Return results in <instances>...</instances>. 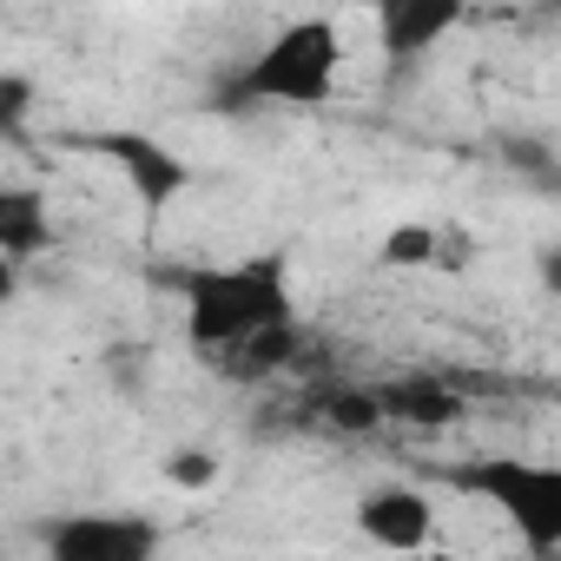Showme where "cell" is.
Segmentation results:
<instances>
[{
  "label": "cell",
  "instance_id": "9c48e42d",
  "mask_svg": "<svg viewBox=\"0 0 561 561\" xmlns=\"http://www.w3.org/2000/svg\"><path fill=\"white\" fill-rule=\"evenodd\" d=\"M298 351H305V331H298V324H277V331L244 337L238 351H225V357H211V364H218V377H231V383H264V377L285 370Z\"/></svg>",
  "mask_w": 561,
  "mask_h": 561
},
{
  "label": "cell",
  "instance_id": "ba28073f",
  "mask_svg": "<svg viewBox=\"0 0 561 561\" xmlns=\"http://www.w3.org/2000/svg\"><path fill=\"white\" fill-rule=\"evenodd\" d=\"M449 27H462V8H456V0H397V8L377 14V41H383V54H397V60L430 54Z\"/></svg>",
  "mask_w": 561,
  "mask_h": 561
},
{
  "label": "cell",
  "instance_id": "52a82bcc",
  "mask_svg": "<svg viewBox=\"0 0 561 561\" xmlns=\"http://www.w3.org/2000/svg\"><path fill=\"white\" fill-rule=\"evenodd\" d=\"M54 251V205L41 185H0V257L27 264Z\"/></svg>",
  "mask_w": 561,
  "mask_h": 561
},
{
  "label": "cell",
  "instance_id": "7a4b0ae2",
  "mask_svg": "<svg viewBox=\"0 0 561 561\" xmlns=\"http://www.w3.org/2000/svg\"><path fill=\"white\" fill-rule=\"evenodd\" d=\"M337 73H344V27L331 14H298L225 80V106L311 113V106H324L337 93Z\"/></svg>",
  "mask_w": 561,
  "mask_h": 561
},
{
  "label": "cell",
  "instance_id": "8fae6325",
  "mask_svg": "<svg viewBox=\"0 0 561 561\" xmlns=\"http://www.w3.org/2000/svg\"><path fill=\"white\" fill-rule=\"evenodd\" d=\"M27 126H34V80L0 67V139H27Z\"/></svg>",
  "mask_w": 561,
  "mask_h": 561
},
{
  "label": "cell",
  "instance_id": "3957f363",
  "mask_svg": "<svg viewBox=\"0 0 561 561\" xmlns=\"http://www.w3.org/2000/svg\"><path fill=\"white\" fill-rule=\"evenodd\" d=\"M449 482L469 489V495H482V502H495V508L515 522V535L528 541V554L548 561V554L561 548V469H554V462L489 456V462L449 469Z\"/></svg>",
  "mask_w": 561,
  "mask_h": 561
},
{
  "label": "cell",
  "instance_id": "30bf717a",
  "mask_svg": "<svg viewBox=\"0 0 561 561\" xmlns=\"http://www.w3.org/2000/svg\"><path fill=\"white\" fill-rule=\"evenodd\" d=\"M377 410H383V423H390V416H403V423H423V430H436V423H456L462 397H456L443 377H410V383H390V390H377Z\"/></svg>",
  "mask_w": 561,
  "mask_h": 561
},
{
  "label": "cell",
  "instance_id": "4fadbf2b",
  "mask_svg": "<svg viewBox=\"0 0 561 561\" xmlns=\"http://www.w3.org/2000/svg\"><path fill=\"white\" fill-rule=\"evenodd\" d=\"M165 482H179V489H211V482H218V456H211V449H179V456H165Z\"/></svg>",
  "mask_w": 561,
  "mask_h": 561
},
{
  "label": "cell",
  "instance_id": "8992f818",
  "mask_svg": "<svg viewBox=\"0 0 561 561\" xmlns=\"http://www.w3.org/2000/svg\"><path fill=\"white\" fill-rule=\"evenodd\" d=\"M357 535H364L370 548H383V554H416V548H430V535H436V508H430L423 489L383 482V489H364V495H357Z\"/></svg>",
  "mask_w": 561,
  "mask_h": 561
},
{
  "label": "cell",
  "instance_id": "5b68a950",
  "mask_svg": "<svg viewBox=\"0 0 561 561\" xmlns=\"http://www.w3.org/2000/svg\"><path fill=\"white\" fill-rule=\"evenodd\" d=\"M54 561H159V528L146 515H67L47 535Z\"/></svg>",
  "mask_w": 561,
  "mask_h": 561
},
{
  "label": "cell",
  "instance_id": "277c9868",
  "mask_svg": "<svg viewBox=\"0 0 561 561\" xmlns=\"http://www.w3.org/2000/svg\"><path fill=\"white\" fill-rule=\"evenodd\" d=\"M73 146L80 152H93V159H113L119 165V179L139 192V205L146 211H165V205H179L198 179H192V159H179L165 139H152V133H139V126H100V133H73Z\"/></svg>",
  "mask_w": 561,
  "mask_h": 561
},
{
  "label": "cell",
  "instance_id": "5bb4252c",
  "mask_svg": "<svg viewBox=\"0 0 561 561\" xmlns=\"http://www.w3.org/2000/svg\"><path fill=\"white\" fill-rule=\"evenodd\" d=\"M430 257H436V231H423V225L383 238V264H430Z\"/></svg>",
  "mask_w": 561,
  "mask_h": 561
},
{
  "label": "cell",
  "instance_id": "6da1fadb",
  "mask_svg": "<svg viewBox=\"0 0 561 561\" xmlns=\"http://www.w3.org/2000/svg\"><path fill=\"white\" fill-rule=\"evenodd\" d=\"M277 324H298L291 264L277 257V251L185 271V337H192L205 357H225V351H238L244 337H264V331H277Z\"/></svg>",
  "mask_w": 561,
  "mask_h": 561
},
{
  "label": "cell",
  "instance_id": "9a60e30c",
  "mask_svg": "<svg viewBox=\"0 0 561 561\" xmlns=\"http://www.w3.org/2000/svg\"><path fill=\"white\" fill-rule=\"evenodd\" d=\"M14 291H21V264L0 257V305H14Z\"/></svg>",
  "mask_w": 561,
  "mask_h": 561
},
{
  "label": "cell",
  "instance_id": "7c38bea8",
  "mask_svg": "<svg viewBox=\"0 0 561 561\" xmlns=\"http://www.w3.org/2000/svg\"><path fill=\"white\" fill-rule=\"evenodd\" d=\"M324 416H331L337 430H377V423H383L377 390H337V397L324 403Z\"/></svg>",
  "mask_w": 561,
  "mask_h": 561
}]
</instances>
